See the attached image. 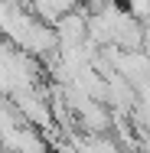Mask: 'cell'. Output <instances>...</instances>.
Returning <instances> with one entry per match:
<instances>
[{
    "instance_id": "1",
    "label": "cell",
    "mask_w": 150,
    "mask_h": 153,
    "mask_svg": "<svg viewBox=\"0 0 150 153\" xmlns=\"http://www.w3.org/2000/svg\"><path fill=\"white\" fill-rule=\"evenodd\" d=\"M82 7V0H33V13L43 20V23H59L62 16H69V13H75Z\"/></svg>"
}]
</instances>
